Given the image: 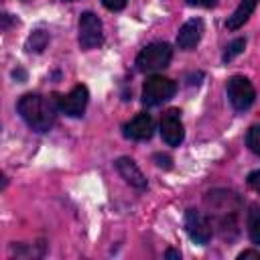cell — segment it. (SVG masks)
Listing matches in <instances>:
<instances>
[{
    "instance_id": "6da1fadb",
    "label": "cell",
    "mask_w": 260,
    "mask_h": 260,
    "mask_svg": "<svg viewBox=\"0 0 260 260\" xmlns=\"http://www.w3.org/2000/svg\"><path fill=\"white\" fill-rule=\"evenodd\" d=\"M205 205H207V217L209 221H213L219 230V234L225 238L228 236V230H232L234 234L238 232V211H240V199L236 193L232 191H223V189H217V191H209L207 197H205Z\"/></svg>"
},
{
    "instance_id": "7a4b0ae2",
    "label": "cell",
    "mask_w": 260,
    "mask_h": 260,
    "mask_svg": "<svg viewBox=\"0 0 260 260\" xmlns=\"http://www.w3.org/2000/svg\"><path fill=\"white\" fill-rule=\"evenodd\" d=\"M16 110L20 114V118L37 132H47L53 122H55V112L57 108V100L45 98L41 93H26L18 100Z\"/></svg>"
},
{
    "instance_id": "3957f363",
    "label": "cell",
    "mask_w": 260,
    "mask_h": 260,
    "mask_svg": "<svg viewBox=\"0 0 260 260\" xmlns=\"http://www.w3.org/2000/svg\"><path fill=\"white\" fill-rule=\"evenodd\" d=\"M173 57V49L169 43H150L146 45L138 57H136V69L138 71H156L169 65Z\"/></svg>"
},
{
    "instance_id": "277c9868",
    "label": "cell",
    "mask_w": 260,
    "mask_h": 260,
    "mask_svg": "<svg viewBox=\"0 0 260 260\" xmlns=\"http://www.w3.org/2000/svg\"><path fill=\"white\" fill-rule=\"evenodd\" d=\"M177 91V85L173 79L162 75H150L146 77L142 85V104L144 106H160L162 102L171 100Z\"/></svg>"
},
{
    "instance_id": "5b68a950",
    "label": "cell",
    "mask_w": 260,
    "mask_h": 260,
    "mask_svg": "<svg viewBox=\"0 0 260 260\" xmlns=\"http://www.w3.org/2000/svg\"><path fill=\"white\" fill-rule=\"evenodd\" d=\"M228 98H230V104L238 110V112H244L248 110L254 100H256V89L252 85V81L244 75H232L228 79Z\"/></svg>"
},
{
    "instance_id": "8992f818",
    "label": "cell",
    "mask_w": 260,
    "mask_h": 260,
    "mask_svg": "<svg viewBox=\"0 0 260 260\" xmlns=\"http://www.w3.org/2000/svg\"><path fill=\"white\" fill-rule=\"evenodd\" d=\"M104 43L102 20L93 12H83L79 16V45L81 49H95Z\"/></svg>"
},
{
    "instance_id": "52a82bcc",
    "label": "cell",
    "mask_w": 260,
    "mask_h": 260,
    "mask_svg": "<svg viewBox=\"0 0 260 260\" xmlns=\"http://www.w3.org/2000/svg\"><path fill=\"white\" fill-rule=\"evenodd\" d=\"M55 100H57L59 112H63L65 116H71V118H79V116H83V112L87 108L89 91H87L85 85H75L69 93L55 95Z\"/></svg>"
},
{
    "instance_id": "ba28073f",
    "label": "cell",
    "mask_w": 260,
    "mask_h": 260,
    "mask_svg": "<svg viewBox=\"0 0 260 260\" xmlns=\"http://www.w3.org/2000/svg\"><path fill=\"white\" fill-rule=\"evenodd\" d=\"M185 230L189 234V238L195 242V244H207L211 240V221L205 213H201L199 209H187L185 211Z\"/></svg>"
},
{
    "instance_id": "9c48e42d",
    "label": "cell",
    "mask_w": 260,
    "mask_h": 260,
    "mask_svg": "<svg viewBox=\"0 0 260 260\" xmlns=\"http://www.w3.org/2000/svg\"><path fill=\"white\" fill-rule=\"evenodd\" d=\"M160 134H162V140L169 146H179L183 142L185 128H183V122H181V112L177 108L167 110L162 114V118H160Z\"/></svg>"
},
{
    "instance_id": "30bf717a",
    "label": "cell",
    "mask_w": 260,
    "mask_h": 260,
    "mask_svg": "<svg viewBox=\"0 0 260 260\" xmlns=\"http://www.w3.org/2000/svg\"><path fill=\"white\" fill-rule=\"evenodd\" d=\"M152 132H154V120L150 114H138L124 126V134L132 140H148Z\"/></svg>"
},
{
    "instance_id": "8fae6325",
    "label": "cell",
    "mask_w": 260,
    "mask_h": 260,
    "mask_svg": "<svg viewBox=\"0 0 260 260\" xmlns=\"http://www.w3.org/2000/svg\"><path fill=\"white\" fill-rule=\"evenodd\" d=\"M201 32H203V22H201L199 18L187 20V22L179 28V35H177V45H179V49L191 51V49L199 43Z\"/></svg>"
},
{
    "instance_id": "7c38bea8",
    "label": "cell",
    "mask_w": 260,
    "mask_h": 260,
    "mask_svg": "<svg viewBox=\"0 0 260 260\" xmlns=\"http://www.w3.org/2000/svg\"><path fill=\"white\" fill-rule=\"evenodd\" d=\"M116 171L122 175V179L128 185H132L136 189H146V177L142 175V171L136 167V162L132 158H128V156L118 158L116 160Z\"/></svg>"
},
{
    "instance_id": "4fadbf2b",
    "label": "cell",
    "mask_w": 260,
    "mask_h": 260,
    "mask_svg": "<svg viewBox=\"0 0 260 260\" xmlns=\"http://www.w3.org/2000/svg\"><path fill=\"white\" fill-rule=\"evenodd\" d=\"M256 6H258V0H240L238 8L232 12V16H230L228 22H225V28H228V30H238V28L250 18V14L254 12Z\"/></svg>"
},
{
    "instance_id": "5bb4252c",
    "label": "cell",
    "mask_w": 260,
    "mask_h": 260,
    "mask_svg": "<svg viewBox=\"0 0 260 260\" xmlns=\"http://www.w3.org/2000/svg\"><path fill=\"white\" fill-rule=\"evenodd\" d=\"M246 223H248V236L250 240L260 246V207L258 205H252L248 215H246Z\"/></svg>"
},
{
    "instance_id": "9a60e30c",
    "label": "cell",
    "mask_w": 260,
    "mask_h": 260,
    "mask_svg": "<svg viewBox=\"0 0 260 260\" xmlns=\"http://www.w3.org/2000/svg\"><path fill=\"white\" fill-rule=\"evenodd\" d=\"M47 43H49V35L45 32V30H35L30 37H28V41H26V51H35V53H41L45 47H47Z\"/></svg>"
},
{
    "instance_id": "2e32d148",
    "label": "cell",
    "mask_w": 260,
    "mask_h": 260,
    "mask_svg": "<svg viewBox=\"0 0 260 260\" xmlns=\"http://www.w3.org/2000/svg\"><path fill=\"white\" fill-rule=\"evenodd\" d=\"M246 144H248V148H250L254 154L260 156V126H252V128L248 130V134H246Z\"/></svg>"
},
{
    "instance_id": "e0dca14e",
    "label": "cell",
    "mask_w": 260,
    "mask_h": 260,
    "mask_svg": "<svg viewBox=\"0 0 260 260\" xmlns=\"http://www.w3.org/2000/svg\"><path fill=\"white\" fill-rule=\"evenodd\" d=\"M244 47H246V39H236V41H232L230 45H228V49H225V53H223V61L228 63V61H232L236 55H240L242 51H244Z\"/></svg>"
},
{
    "instance_id": "ac0fdd59",
    "label": "cell",
    "mask_w": 260,
    "mask_h": 260,
    "mask_svg": "<svg viewBox=\"0 0 260 260\" xmlns=\"http://www.w3.org/2000/svg\"><path fill=\"white\" fill-rule=\"evenodd\" d=\"M246 183H248L250 189H254L256 193H260V169H258V171H252V173L248 175Z\"/></svg>"
},
{
    "instance_id": "d6986e66",
    "label": "cell",
    "mask_w": 260,
    "mask_h": 260,
    "mask_svg": "<svg viewBox=\"0 0 260 260\" xmlns=\"http://www.w3.org/2000/svg\"><path fill=\"white\" fill-rule=\"evenodd\" d=\"M126 2H128V0H102V4H104L108 10H112V12L122 10V8L126 6Z\"/></svg>"
},
{
    "instance_id": "ffe728a7",
    "label": "cell",
    "mask_w": 260,
    "mask_h": 260,
    "mask_svg": "<svg viewBox=\"0 0 260 260\" xmlns=\"http://www.w3.org/2000/svg\"><path fill=\"white\" fill-rule=\"evenodd\" d=\"M187 4H191V6H203V8H211V6H215V0H187Z\"/></svg>"
},
{
    "instance_id": "44dd1931",
    "label": "cell",
    "mask_w": 260,
    "mask_h": 260,
    "mask_svg": "<svg viewBox=\"0 0 260 260\" xmlns=\"http://www.w3.org/2000/svg\"><path fill=\"white\" fill-rule=\"evenodd\" d=\"M246 258H256V260H260V252H256V250H244V252H240L238 260H246Z\"/></svg>"
},
{
    "instance_id": "7402d4cb",
    "label": "cell",
    "mask_w": 260,
    "mask_h": 260,
    "mask_svg": "<svg viewBox=\"0 0 260 260\" xmlns=\"http://www.w3.org/2000/svg\"><path fill=\"white\" fill-rule=\"evenodd\" d=\"M154 158L158 160V167H165V169H169V167H171V158H169V156H160V154H156Z\"/></svg>"
},
{
    "instance_id": "603a6c76",
    "label": "cell",
    "mask_w": 260,
    "mask_h": 260,
    "mask_svg": "<svg viewBox=\"0 0 260 260\" xmlns=\"http://www.w3.org/2000/svg\"><path fill=\"white\" fill-rule=\"evenodd\" d=\"M165 258H177V260H179L181 254H179L177 250H167V252H165Z\"/></svg>"
}]
</instances>
